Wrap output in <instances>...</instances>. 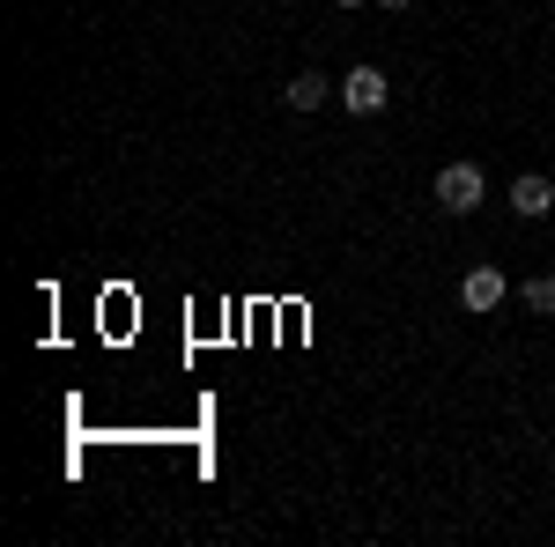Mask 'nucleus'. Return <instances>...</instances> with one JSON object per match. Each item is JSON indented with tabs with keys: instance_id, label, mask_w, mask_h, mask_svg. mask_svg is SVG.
Masks as SVG:
<instances>
[{
	"instance_id": "1",
	"label": "nucleus",
	"mask_w": 555,
	"mask_h": 547,
	"mask_svg": "<svg viewBox=\"0 0 555 547\" xmlns=\"http://www.w3.org/2000/svg\"><path fill=\"white\" fill-rule=\"evenodd\" d=\"M481 193H489V185H481V164H444L437 170V208L444 214H474Z\"/></svg>"
},
{
	"instance_id": "2",
	"label": "nucleus",
	"mask_w": 555,
	"mask_h": 547,
	"mask_svg": "<svg viewBox=\"0 0 555 547\" xmlns=\"http://www.w3.org/2000/svg\"><path fill=\"white\" fill-rule=\"evenodd\" d=\"M504 296H512V282H504L496 266H467V274H460V303H467L474 318H489Z\"/></svg>"
},
{
	"instance_id": "3",
	"label": "nucleus",
	"mask_w": 555,
	"mask_h": 547,
	"mask_svg": "<svg viewBox=\"0 0 555 547\" xmlns=\"http://www.w3.org/2000/svg\"><path fill=\"white\" fill-rule=\"evenodd\" d=\"M341 104L356 112V119L385 112V75H378V67H348V75H341Z\"/></svg>"
},
{
	"instance_id": "4",
	"label": "nucleus",
	"mask_w": 555,
	"mask_h": 547,
	"mask_svg": "<svg viewBox=\"0 0 555 547\" xmlns=\"http://www.w3.org/2000/svg\"><path fill=\"white\" fill-rule=\"evenodd\" d=\"M512 208L526 214V222H541V214L555 208V185H548V178H518V185H512Z\"/></svg>"
},
{
	"instance_id": "5",
	"label": "nucleus",
	"mask_w": 555,
	"mask_h": 547,
	"mask_svg": "<svg viewBox=\"0 0 555 547\" xmlns=\"http://www.w3.org/2000/svg\"><path fill=\"white\" fill-rule=\"evenodd\" d=\"M326 75H297V82H289V112H319V104H326Z\"/></svg>"
},
{
	"instance_id": "6",
	"label": "nucleus",
	"mask_w": 555,
	"mask_h": 547,
	"mask_svg": "<svg viewBox=\"0 0 555 547\" xmlns=\"http://www.w3.org/2000/svg\"><path fill=\"white\" fill-rule=\"evenodd\" d=\"M526 311H541V318L555 311V274H533V282H526Z\"/></svg>"
},
{
	"instance_id": "7",
	"label": "nucleus",
	"mask_w": 555,
	"mask_h": 547,
	"mask_svg": "<svg viewBox=\"0 0 555 547\" xmlns=\"http://www.w3.org/2000/svg\"><path fill=\"white\" fill-rule=\"evenodd\" d=\"M378 8H392V15H400V8H408V0H378Z\"/></svg>"
},
{
	"instance_id": "8",
	"label": "nucleus",
	"mask_w": 555,
	"mask_h": 547,
	"mask_svg": "<svg viewBox=\"0 0 555 547\" xmlns=\"http://www.w3.org/2000/svg\"><path fill=\"white\" fill-rule=\"evenodd\" d=\"M334 8H363V0H334Z\"/></svg>"
}]
</instances>
